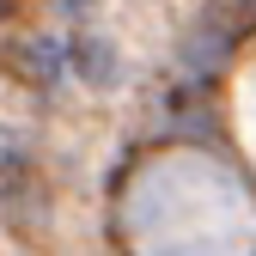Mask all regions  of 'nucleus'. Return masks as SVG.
I'll return each instance as SVG.
<instances>
[{"label":"nucleus","instance_id":"obj_1","mask_svg":"<svg viewBox=\"0 0 256 256\" xmlns=\"http://www.w3.org/2000/svg\"><path fill=\"white\" fill-rule=\"evenodd\" d=\"M74 61H80V74H86L92 86H110V80H116V68H110V43H98V37L80 43V49H74Z\"/></svg>","mask_w":256,"mask_h":256},{"label":"nucleus","instance_id":"obj_2","mask_svg":"<svg viewBox=\"0 0 256 256\" xmlns=\"http://www.w3.org/2000/svg\"><path fill=\"white\" fill-rule=\"evenodd\" d=\"M0 6H6V0H0Z\"/></svg>","mask_w":256,"mask_h":256}]
</instances>
